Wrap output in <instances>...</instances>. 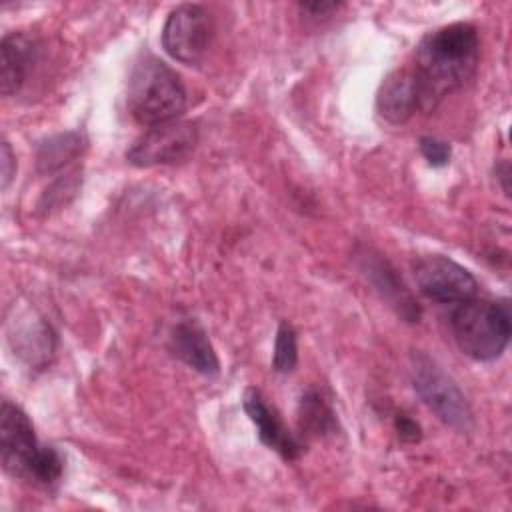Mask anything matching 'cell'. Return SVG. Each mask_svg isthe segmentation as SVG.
<instances>
[{"mask_svg":"<svg viewBox=\"0 0 512 512\" xmlns=\"http://www.w3.org/2000/svg\"><path fill=\"white\" fill-rule=\"evenodd\" d=\"M478 52V32L468 22H454L426 34L416 48L412 68L420 108L434 110L444 96L472 80Z\"/></svg>","mask_w":512,"mask_h":512,"instance_id":"6da1fadb","label":"cell"},{"mask_svg":"<svg viewBox=\"0 0 512 512\" xmlns=\"http://www.w3.org/2000/svg\"><path fill=\"white\" fill-rule=\"evenodd\" d=\"M0 462L8 474L34 484H54L64 460L52 446H42L28 414L14 402L0 406Z\"/></svg>","mask_w":512,"mask_h":512,"instance_id":"7a4b0ae2","label":"cell"},{"mask_svg":"<svg viewBox=\"0 0 512 512\" xmlns=\"http://www.w3.org/2000/svg\"><path fill=\"white\" fill-rule=\"evenodd\" d=\"M126 104L136 122L144 126L166 124L184 112L186 88L168 64L146 54L130 72Z\"/></svg>","mask_w":512,"mask_h":512,"instance_id":"3957f363","label":"cell"},{"mask_svg":"<svg viewBox=\"0 0 512 512\" xmlns=\"http://www.w3.org/2000/svg\"><path fill=\"white\" fill-rule=\"evenodd\" d=\"M450 330L462 354L480 362L496 360L510 342V308L506 302L466 300L452 312Z\"/></svg>","mask_w":512,"mask_h":512,"instance_id":"277c9868","label":"cell"},{"mask_svg":"<svg viewBox=\"0 0 512 512\" xmlns=\"http://www.w3.org/2000/svg\"><path fill=\"white\" fill-rule=\"evenodd\" d=\"M412 382L414 390L422 398V402L456 432H470L474 428V414L458 388L454 378L442 370L430 356L414 354L412 356Z\"/></svg>","mask_w":512,"mask_h":512,"instance_id":"5b68a950","label":"cell"},{"mask_svg":"<svg viewBox=\"0 0 512 512\" xmlns=\"http://www.w3.org/2000/svg\"><path fill=\"white\" fill-rule=\"evenodd\" d=\"M198 144V128L194 122L172 120L150 126L126 152L132 166L148 168L158 164H174L184 160Z\"/></svg>","mask_w":512,"mask_h":512,"instance_id":"8992f818","label":"cell"},{"mask_svg":"<svg viewBox=\"0 0 512 512\" xmlns=\"http://www.w3.org/2000/svg\"><path fill=\"white\" fill-rule=\"evenodd\" d=\"M212 38V20L198 4L174 8L162 28L164 50L182 64H196L208 50Z\"/></svg>","mask_w":512,"mask_h":512,"instance_id":"52a82bcc","label":"cell"},{"mask_svg":"<svg viewBox=\"0 0 512 512\" xmlns=\"http://www.w3.org/2000/svg\"><path fill=\"white\" fill-rule=\"evenodd\" d=\"M418 290L442 304H462L478 292L476 278L458 262L442 254H428L414 264Z\"/></svg>","mask_w":512,"mask_h":512,"instance_id":"ba28073f","label":"cell"},{"mask_svg":"<svg viewBox=\"0 0 512 512\" xmlns=\"http://www.w3.org/2000/svg\"><path fill=\"white\" fill-rule=\"evenodd\" d=\"M356 256H358V266L362 274L374 286L380 298L386 300L388 306L394 308L396 314L402 316L406 322H418L420 306L414 300L412 292L402 282V278L396 274L392 264L370 248H364Z\"/></svg>","mask_w":512,"mask_h":512,"instance_id":"9c48e42d","label":"cell"},{"mask_svg":"<svg viewBox=\"0 0 512 512\" xmlns=\"http://www.w3.org/2000/svg\"><path fill=\"white\" fill-rule=\"evenodd\" d=\"M242 406L250 418V422L258 430V438L278 456L288 462H294L302 456L304 444L284 426L278 412L266 402V398L256 388H248L244 392Z\"/></svg>","mask_w":512,"mask_h":512,"instance_id":"30bf717a","label":"cell"},{"mask_svg":"<svg viewBox=\"0 0 512 512\" xmlns=\"http://www.w3.org/2000/svg\"><path fill=\"white\" fill-rule=\"evenodd\" d=\"M170 350L202 376H216L220 362L206 330L196 320H180L170 332Z\"/></svg>","mask_w":512,"mask_h":512,"instance_id":"8fae6325","label":"cell"},{"mask_svg":"<svg viewBox=\"0 0 512 512\" xmlns=\"http://www.w3.org/2000/svg\"><path fill=\"white\" fill-rule=\"evenodd\" d=\"M2 70H0V84H2V94L12 96L22 90L26 84L34 62L38 60V44L32 36L14 32L2 38Z\"/></svg>","mask_w":512,"mask_h":512,"instance_id":"7c38bea8","label":"cell"},{"mask_svg":"<svg viewBox=\"0 0 512 512\" xmlns=\"http://www.w3.org/2000/svg\"><path fill=\"white\" fill-rule=\"evenodd\" d=\"M376 108L380 116L392 124L406 122L420 108L412 70L402 68L386 76L378 90Z\"/></svg>","mask_w":512,"mask_h":512,"instance_id":"4fadbf2b","label":"cell"},{"mask_svg":"<svg viewBox=\"0 0 512 512\" xmlns=\"http://www.w3.org/2000/svg\"><path fill=\"white\" fill-rule=\"evenodd\" d=\"M298 424L302 434L312 438H322L338 430L330 404L316 390H306L302 394L298 404Z\"/></svg>","mask_w":512,"mask_h":512,"instance_id":"5bb4252c","label":"cell"},{"mask_svg":"<svg viewBox=\"0 0 512 512\" xmlns=\"http://www.w3.org/2000/svg\"><path fill=\"white\" fill-rule=\"evenodd\" d=\"M84 146V138L80 132H68L50 138L38 150V168L40 172H52L66 162L74 160Z\"/></svg>","mask_w":512,"mask_h":512,"instance_id":"9a60e30c","label":"cell"},{"mask_svg":"<svg viewBox=\"0 0 512 512\" xmlns=\"http://www.w3.org/2000/svg\"><path fill=\"white\" fill-rule=\"evenodd\" d=\"M298 362V338L294 328L288 322H282L276 332L272 368L280 374H288L296 368Z\"/></svg>","mask_w":512,"mask_h":512,"instance_id":"2e32d148","label":"cell"},{"mask_svg":"<svg viewBox=\"0 0 512 512\" xmlns=\"http://www.w3.org/2000/svg\"><path fill=\"white\" fill-rule=\"evenodd\" d=\"M418 148L422 152V156L428 160L430 166H446L452 158V148L448 142L444 140H438V138H432V136H424L420 138L418 142Z\"/></svg>","mask_w":512,"mask_h":512,"instance_id":"e0dca14e","label":"cell"},{"mask_svg":"<svg viewBox=\"0 0 512 512\" xmlns=\"http://www.w3.org/2000/svg\"><path fill=\"white\" fill-rule=\"evenodd\" d=\"M0 158H2V190H6L10 180L14 178V172H16V156L12 154V148L6 140L2 142Z\"/></svg>","mask_w":512,"mask_h":512,"instance_id":"ac0fdd59","label":"cell"},{"mask_svg":"<svg viewBox=\"0 0 512 512\" xmlns=\"http://www.w3.org/2000/svg\"><path fill=\"white\" fill-rule=\"evenodd\" d=\"M396 430H398V436L402 438V440H406V442H416V440H420V426H418V422H414L412 418H408V416H404V414H400L398 418H396Z\"/></svg>","mask_w":512,"mask_h":512,"instance_id":"d6986e66","label":"cell"},{"mask_svg":"<svg viewBox=\"0 0 512 512\" xmlns=\"http://www.w3.org/2000/svg\"><path fill=\"white\" fill-rule=\"evenodd\" d=\"M340 4H336V2H302L300 4V8L302 10H306V12H310V14H314V16H324V14H328V12H332V10H336Z\"/></svg>","mask_w":512,"mask_h":512,"instance_id":"ffe728a7","label":"cell"},{"mask_svg":"<svg viewBox=\"0 0 512 512\" xmlns=\"http://www.w3.org/2000/svg\"><path fill=\"white\" fill-rule=\"evenodd\" d=\"M496 172L500 174V178H502V182H504V192L508 194V164H506V162H502L500 170H496Z\"/></svg>","mask_w":512,"mask_h":512,"instance_id":"44dd1931","label":"cell"}]
</instances>
